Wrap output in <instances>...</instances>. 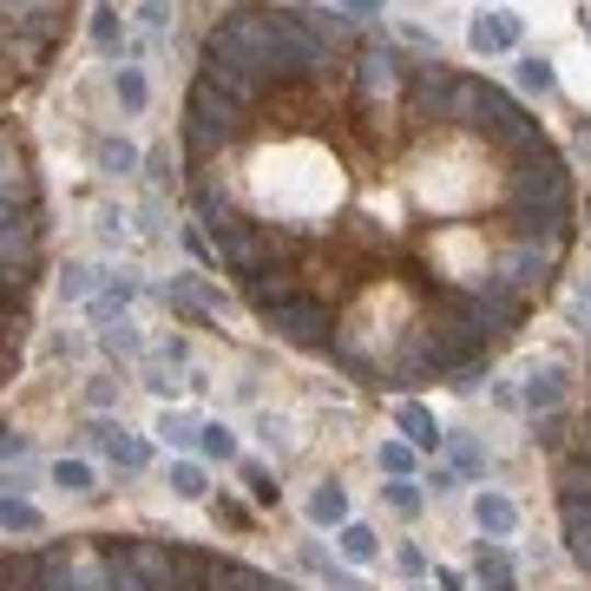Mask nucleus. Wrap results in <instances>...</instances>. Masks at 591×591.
I'll return each mask as SVG.
<instances>
[{"label": "nucleus", "mask_w": 591, "mask_h": 591, "mask_svg": "<svg viewBox=\"0 0 591 591\" xmlns=\"http://www.w3.org/2000/svg\"><path fill=\"white\" fill-rule=\"evenodd\" d=\"M39 263V224L26 217V211H13L7 224H0V270H33Z\"/></svg>", "instance_id": "obj_6"}, {"label": "nucleus", "mask_w": 591, "mask_h": 591, "mask_svg": "<svg viewBox=\"0 0 591 591\" xmlns=\"http://www.w3.org/2000/svg\"><path fill=\"white\" fill-rule=\"evenodd\" d=\"M454 461H461V467H467V474H480V467H487V461H480V447H474V441H454Z\"/></svg>", "instance_id": "obj_35"}, {"label": "nucleus", "mask_w": 591, "mask_h": 591, "mask_svg": "<svg viewBox=\"0 0 591 591\" xmlns=\"http://www.w3.org/2000/svg\"><path fill=\"white\" fill-rule=\"evenodd\" d=\"M474 520H480V533H487V539H513L520 507H513L507 493H480V500H474Z\"/></svg>", "instance_id": "obj_11"}, {"label": "nucleus", "mask_w": 591, "mask_h": 591, "mask_svg": "<svg viewBox=\"0 0 591 591\" xmlns=\"http://www.w3.org/2000/svg\"><path fill=\"white\" fill-rule=\"evenodd\" d=\"M355 86H362V105H368V112H382V105L408 86V59H395V53H362Z\"/></svg>", "instance_id": "obj_5"}, {"label": "nucleus", "mask_w": 591, "mask_h": 591, "mask_svg": "<svg viewBox=\"0 0 591 591\" xmlns=\"http://www.w3.org/2000/svg\"><path fill=\"white\" fill-rule=\"evenodd\" d=\"M559 513H566V546H572V559L591 572V500H566V493H559Z\"/></svg>", "instance_id": "obj_12"}, {"label": "nucleus", "mask_w": 591, "mask_h": 591, "mask_svg": "<svg viewBox=\"0 0 591 591\" xmlns=\"http://www.w3.org/2000/svg\"><path fill=\"white\" fill-rule=\"evenodd\" d=\"M270 591H289V586H270Z\"/></svg>", "instance_id": "obj_43"}, {"label": "nucleus", "mask_w": 591, "mask_h": 591, "mask_svg": "<svg viewBox=\"0 0 591 591\" xmlns=\"http://www.w3.org/2000/svg\"><path fill=\"white\" fill-rule=\"evenodd\" d=\"M158 434H164V441H191V434H197V421H191V414H164V421H158Z\"/></svg>", "instance_id": "obj_33"}, {"label": "nucleus", "mask_w": 591, "mask_h": 591, "mask_svg": "<svg viewBox=\"0 0 591 591\" xmlns=\"http://www.w3.org/2000/svg\"><path fill=\"white\" fill-rule=\"evenodd\" d=\"M105 349H112V355H138V349H145V342H138V329H132V322H125V316H118V322H112V329H105Z\"/></svg>", "instance_id": "obj_29"}, {"label": "nucleus", "mask_w": 591, "mask_h": 591, "mask_svg": "<svg viewBox=\"0 0 591 591\" xmlns=\"http://www.w3.org/2000/svg\"><path fill=\"white\" fill-rule=\"evenodd\" d=\"M382 467H388L395 480H408V467H414V454H408L401 441H388V447H382Z\"/></svg>", "instance_id": "obj_32"}, {"label": "nucleus", "mask_w": 591, "mask_h": 591, "mask_svg": "<svg viewBox=\"0 0 591 591\" xmlns=\"http://www.w3.org/2000/svg\"><path fill=\"white\" fill-rule=\"evenodd\" d=\"M164 7H171V0H145V20H171Z\"/></svg>", "instance_id": "obj_39"}, {"label": "nucleus", "mask_w": 591, "mask_h": 591, "mask_svg": "<svg viewBox=\"0 0 591 591\" xmlns=\"http://www.w3.org/2000/svg\"><path fill=\"white\" fill-rule=\"evenodd\" d=\"M395 566H401L408 579H421V572H428V553H421V546H401V553H395Z\"/></svg>", "instance_id": "obj_34"}, {"label": "nucleus", "mask_w": 591, "mask_h": 591, "mask_svg": "<svg viewBox=\"0 0 591 591\" xmlns=\"http://www.w3.org/2000/svg\"><path fill=\"white\" fill-rule=\"evenodd\" d=\"M197 204H204V224H211V243H217L224 270L257 276V270H270V263H276V250H283V230H276V224H250V217H237L230 204H217L211 191H204Z\"/></svg>", "instance_id": "obj_2"}, {"label": "nucleus", "mask_w": 591, "mask_h": 591, "mask_svg": "<svg viewBox=\"0 0 591 591\" xmlns=\"http://www.w3.org/2000/svg\"><path fill=\"white\" fill-rule=\"evenodd\" d=\"M0 204H26V171H20V151L0 138Z\"/></svg>", "instance_id": "obj_18"}, {"label": "nucleus", "mask_w": 591, "mask_h": 591, "mask_svg": "<svg viewBox=\"0 0 591 591\" xmlns=\"http://www.w3.org/2000/svg\"><path fill=\"white\" fill-rule=\"evenodd\" d=\"M382 493H388V507H395V513H421V487H414V480H388Z\"/></svg>", "instance_id": "obj_30"}, {"label": "nucleus", "mask_w": 591, "mask_h": 591, "mask_svg": "<svg viewBox=\"0 0 591 591\" xmlns=\"http://www.w3.org/2000/svg\"><path fill=\"white\" fill-rule=\"evenodd\" d=\"M92 158H99V171H138V145H125V138H99Z\"/></svg>", "instance_id": "obj_19"}, {"label": "nucleus", "mask_w": 591, "mask_h": 591, "mask_svg": "<svg viewBox=\"0 0 591 591\" xmlns=\"http://www.w3.org/2000/svg\"><path fill=\"white\" fill-rule=\"evenodd\" d=\"M480 53H507V46H520V13H507V7H493V13H480L474 20V33H467Z\"/></svg>", "instance_id": "obj_7"}, {"label": "nucleus", "mask_w": 591, "mask_h": 591, "mask_svg": "<svg viewBox=\"0 0 591 591\" xmlns=\"http://www.w3.org/2000/svg\"><path fill=\"white\" fill-rule=\"evenodd\" d=\"M243 296H250V303H257V309L270 316L276 303H289V296H296V276L270 263V270H257V276H243Z\"/></svg>", "instance_id": "obj_8"}, {"label": "nucleus", "mask_w": 591, "mask_h": 591, "mask_svg": "<svg viewBox=\"0 0 591 591\" xmlns=\"http://www.w3.org/2000/svg\"><path fill=\"white\" fill-rule=\"evenodd\" d=\"M342 13H382V0H342Z\"/></svg>", "instance_id": "obj_38"}, {"label": "nucleus", "mask_w": 591, "mask_h": 591, "mask_svg": "<svg viewBox=\"0 0 591 591\" xmlns=\"http://www.w3.org/2000/svg\"><path fill=\"white\" fill-rule=\"evenodd\" d=\"M586 33H591V13H586Z\"/></svg>", "instance_id": "obj_42"}, {"label": "nucleus", "mask_w": 591, "mask_h": 591, "mask_svg": "<svg viewBox=\"0 0 591 591\" xmlns=\"http://www.w3.org/2000/svg\"><path fill=\"white\" fill-rule=\"evenodd\" d=\"M197 441H204V454H211V461H237V434H230L224 421H204V428H197Z\"/></svg>", "instance_id": "obj_22"}, {"label": "nucleus", "mask_w": 591, "mask_h": 591, "mask_svg": "<svg viewBox=\"0 0 591 591\" xmlns=\"http://www.w3.org/2000/svg\"><path fill=\"white\" fill-rule=\"evenodd\" d=\"M164 296H171L178 309H191V316H217V309H224V303L197 283V276H171V289H164Z\"/></svg>", "instance_id": "obj_14"}, {"label": "nucleus", "mask_w": 591, "mask_h": 591, "mask_svg": "<svg viewBox=\"0 0 591 591\" xmlns=\"http://www.w3.org/2000/svg\"><path fill=\"white\" fill-rule=\"evenodd\" d=\"M395 421H401V434H408L414 447H441V441H447V434L434 428V414H428L421 401H401V408H395Z\"/></svg>", "instance_id": "obj_13"}, {"label": "nucleus", "mask_w": 591, "mask_h": 591, "mask_svg": "<svg viewBox=\"0 0 591 591\" xmlns=\"http://www.w3.org/2000/svg\"><path fill=\"white\" fill-rule=\"evenodd\" d=\"M20 454H26V441H20V434L7 428V434H0V461H20Z\"/></svg>", "instance_id": "obj_37"}, {"label": "nucleus", "mask_w": 591, "mask_h": 591, "mask_svg": "<svg viewBox=\"0 0 591 591\" xmlns=\"http://www.w3.org/2000/svg\"><path fill=\"white\" fill-rule=\"evenodd\" d=\"M53 487H59V493H79V500H86V493H99L86 461H59V467H53Z\"/></svg>", "instance_id": "obj_21"}, {"label": "nucleus", "mask_w": 591, "mask_h": 591, "mask_svg": "<svg viewBox=\"0 0 591 591\" xmlns=\"http://www.w3.org/2000/svg\"><path fill=\"white\" fill-rule=\"evenodd\" d=\"M474 579H480V591H513V559H507L500 546H480V566H474Z\"/></svg>", "instance_id": "obj_16"}, {"label": "nucleus", "mask_w": 591, "mask_h": 591, "mask_svg": "<svg viewBox=\"0 0 591 591\" xmlns=\"http://www.w3.org/2000/svg\"><path fill=\"white\" fill-rule=\"evenodd\" d=\"M211 591H230V586H224V572H217V566H211Z\"/></svg>", "instance_id": "obj_40"}, {"label": "nucleus", "mask_w": 591, "mask_h": 591, "mask_svg": "<svg viewBox=\"0 0 591 591\" xmlns=\"http://www.w3.org/2000/svg\"><path fill=\"white\" fill-rule=\"evenodd\" d=\"M243 132H250V112H243L237 99H224V92L197 72V86H191V99H184V145H191V158H217V151H230Z\"/></svg>", "instance_id": "obj_3"}, {"label": "nucleus", "mask_w": 591, "mask_h": 591, "mask_svg": "<svg viewBox=\"0 0 591 591\" xmlns=\"http://www.w3.org/2000/svg\"><path fill=\"white\" fill-rule=\"evenodd\" d=\"M112 86H118V99H125L132 112L145 105V72H138V66H118V72H112Z\"/></svg>", "instance_id": "obj_28"}, {"label": "nucleus", "mask_w": 591, "mask_h": 591, "mask_svg": "<svg viewBox=\"0 0 591 591\" xmlns=\"http://www.w3.org/2000/svg\"><path fill=\"white\" fill-rule=\"evenodd\" d=\"M86 434H92V441H99V447H105V454H112L118 467H145V461H151V447H145L138 434H125V428H112V421H92Z\"/></svg>", "instance_id": "obj_9"}, {"label": "nucleus", "mask_w": 591, "mask_h": 591, "mask_svg": "<svg viewBox=\"0 0 591 591\" xmlns=\"http://www.w3.org/2000/svg\"><path fill=\"white\" fill-rule=\"evenodd\" d=\"M586 454H591V421H586Z\"/></svg>", "instance_id": "obj_41"}, {"label": "nucleus", "mask_w": 591, "mask_h": 591, "mask_svg": "<svg viewBox=\"0 0 591 591\" xmlns=\"http://www.w3.org/2000/svg\"><path fill=\"white\" fill-rule=\"evenodd\" d=\"M309 520H316V526H349V493H342L336 480L316 487V493H309Z\"/></svg>", "instance_id": "obj_15"}, {"label": "nucleus", "mask_w": 591, "mask_h": 591, "mask_svg": "<svg viewBox=\"0 0 591 591\" xmlns=\"http://www.w3.org/2000/svg\"><path fill=\"white\" fill-rule=\"evenodd\" d=\"M105 579H112V591H158L151 572H145L132 553H112V559H105Z\"/></svg>", "instance_id": "obj_17"}, {"label": "nucleus", "mask_w": 591, "mask_h": 591, "mask_svg": "<svg viewBox=\"0 0 591 591\" xmlns=\"http://www.w3.org/2000/svg\"><path fill=\"white\" fill-rule=\"evenodd\" d=\"M92 289H99V270H92V263H72V270H66V283H59V296H66V303H86Z\"/></svg>", "instance_id": "obj_25"}, {"label": "nucleus", "mask_w": 591, "mask_h": 591, "mask_svg": "<svg viewBox=\"0 0 591 591\" xmlns=\"http://www.w3.org/2000/svg\"><path fill=\"white\" fill-rule=\"evenodd\" d=\"M270 329H276L283 342H296V349H316V342L336 336V322H329V309H322L316 296H289V303H276V309H270Z\"/></svg>", "instance_id": "obj_4"}, {"label": "nucleus", "mask_w": 591, "mask_h": 591, "mask_svg": "<svg viewBox=\"0 0 591 591\" xmlns=\"http://www.w3.org/2000/svg\"><path fill=\"white\" fill-rule=\"evenodd\" d=\"M204 59H224V66L263 79L270 92H276V86H296V79H316V72L336 66L329 46L296 20V7H283V13H270V7H237L224 26H211Z\"/></svg>", "instance_id": "obj_1"}, {"label": "nucleus", "mask_w": 591, "mask_h": 591, "mask_svg": "<svg viewBox=\"0 0 591 591\" xmlns=\"http://www.w3.org/2000/svg\"><path fill=\"white\" fill-rule=\"evenodd\" d=\"M520 401H526L533 414H553V408L566 401V368H553V362H546V368H533V375H526V395H520Z\"/></svg>", "instance_id": "obj_10"}, {"label": "nucleus", "mask_w": 591, "mask_h": 591, "mask_svg": "<svg viewBox=\"0 0 591 591\" xmlns=\"http://www.w3.org/2000/svg\"><path fill=\"white\" fill-rule=\"evenodd\" d=\"M375 553H382V539H375L368 526H355V520H349V526H342V559H349V566H368Z\"/></svg>", "instance_id": "obj_20"}, {"label": "nucleus", "mask_w": 591, "mask_h": 591, "mask_svg": "<svg viewBox=\"0 0 591 591\" xmlns=\"http://www.w3.org/2000/svg\"><path fill=\"white\" fill-rule=\"evenodd\" d=\"M92 39H99L105 53H118V20H112L105 7H92Z\"/></svg>", "instance_id": "obj_31"}, {"label": "nucleus", "mask_w": 591, "mask_h": 591, "mask_svg": "<svg viewBox=\"0 0 591 591\" xmlns=\"http://www.w3.org/2000/svg\"><path fill=\"white\" fill-rule=\"evenodd\" d=\"M559 487H566V500H591V454L559 467Z\"/></svg>", "instance_id": "obj_24"}, {"label": "nucleus", "mask_w": 591, "mask_h": 591, "mask_svg": "<svg viewBox=\"0 0 591 591\" xmlns=\"http://www.w3.org/2000/svg\"><path fill=\"white\" fill-rule=\"evenodd\" d=\"M0 526H7V533H39V513H33L26 500L7 493V500H0Z\"/></svg>", "instance_id": "obj_26"}, {"label": "nucleus", "mask_w": 591, "mask_h": 591, "mask_svg": "<svg viewBox=\"0 0 591 591\" xmlns=\"http://www.w3.org/2000/svg\"><path fill=\"white\" fill-rule=\"evenodd\" d=\"M171 493H178V500H204V493H211V487H204V467H197V461H178V467H171Z\"/></svg>", "instance_id": "obj_23"}, {"label": "nucleus", "mask_w": 591, "mask_h": 591, "mask_svg": "<svg viewBox=\"0 0 591 591\" xmlns=\"http://www.w3.org/2000/svg\"><path fill=\"white\" fill-rule=\"evenodd\" d=\"M553 79H559L553 59H520V86H526V92H553Z\"/></svg>", "instance_id": "obj_27"}, {"label": "nucleus", "mask_w": 591, "mask_h": 591, "mask_svg": "<svg viewBox=\"0 0 591 591\" xmlns=\"http://www.w3.org/2000/svg\"><path fill=\"white\" fill-rule=\"evenodd\" d=\"M243 480H250V493H257V500H276V487H270V474H263V467H243Z\"/></svg>", "instance_id": "obj_36"}]
</instances>
